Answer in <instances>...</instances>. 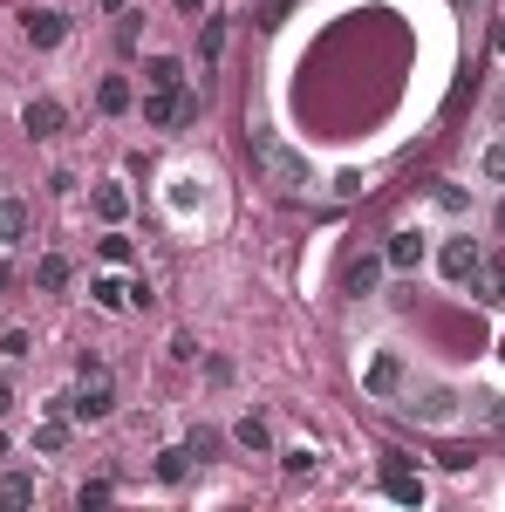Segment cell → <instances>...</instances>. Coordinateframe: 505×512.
Masks as SVG:
<instances>
[{
  "label": "cell",
  "instance_id": "6da1fadb",
  "mask_svg": "<svg viewBox=\"0 0 505 512\" xmlns=\"http://www.w3.org/2000/svg\"><path fill=\"white\" fill-rule=\"evenodd\" d=\"M246 144H253V158L267 164V171L280 178V185H287V192H314V164L301 158V151H287V144L273 137L267 123H253V130H246Z\"/></svg>",
  "mask_w": 505,
  "mask_h": 512
},
{
  "label": "cell",
  "instance_id": "7a4b0ae2",
  "mask_svg": "<svg viewBox=\"0 0 505 512\" xmlns=\"http://www.w3.org/2000/svg\"><path fill=\"white\" fill-rule=\"evenodd\" d=\"M478 260H485V246H478L471 233H451L444 246H437V267H444V280H458V287L478 274Z\"/></svg>",
  "mask_w": 505,
  "mask_h": 512
},
{
  "label": "cell",
  "instance_id": "3957f363",
  "mask_svg": "<svg viewBox=\"0 0 505 512\" xmlns=\"http://www.w3.org/2000/svg\"><path fill=\"white\" fill-rule=\"evenodd\" d=\"M21 35L35 41V48H62L69 14H62V7H21Z\"/></svg>",
  "mask_w": 505,
  "mask_h": 512
},
{
  "label": "cell",
  "instance_id": "277c9868",
  "mask_svg": "<svg viewBox=\"0 0 505 512\" xmlns=\"http://www.w3.org/2000/svg\"><path fill=\"white\" fill-rule=\"evenodd\" d=\"M383 492L396 499V506H424V478L403 465V451H389V458H383Z\"/></svg>",
  "mask_w": 505,
  "mask_h": 512
},
{
  "label": "cell",
  "instance_id": "5b68a950",
  "mask_svg": "<svg viewBox=\"0 0 505 512\" xmlns=\"http://www.w3.org/2000/svg\"><path fill=\"white\" fill-rule=\"evenodd\" d=\"M383 274H389V260H383V253H355L342 280H349V294H355V301H369V294L383 287Z\"/></svg>",
  "mask_w": 505,
  "mask_h": 512
},
{
  "label": "cell",
  "instance_id": "8992f818",
  "mask_svg": "<svg viewBox=\"0 0 505 512\" xmlns=\"http://www.w3.org/2000/svg\"><path fill=\"white\" fill-rule=\"evenodd\" d=\"M383 260L396 267V274H417V267H424V233H410V226H403V233H389Z\"/></svg>",
  "mask_w": 505,
  "mask_h": 512
},
{
  "label": "cell",
  "instance_id": "52a82bcc",
  "mask_svg": "<svg viewBox=\"0 0 505 512\" xmlns=\"http://www.w3.org/2000/svg\"><path fill=\"white\" fill-rule=\"evenodd\" d=\"M144 89H164V96H185V62L178 55H157L144 69Z\"/></svg>",
  "mask_w": 505,
  "mask_h": 512
},
{
  "label": "cell",
  "instance_id": "ba28073f",
  "mask_svg": "<svg viewBox=\"0 0 505 512\" xmlns=\"http://www.w3.org/2000/svg\"><path fill=\"white\" fill-rule=\"evenodd\" d=\"M21 123H28V137H55V130H62V103H55V96H35V103L21 110Z\"/></svg>",
  "mask_w": 505,
  "mask_h": 512
},
{
  "label": "cell",
  "instance_id": "9c48e42d",
  "mask_svg": "<svg viewBox=\"0 0 505 512\" xmlns=\"http://www.w3.org/2000/svg\"><path fill=\"white\" fill-rule=\"evenodd\" d=\"M471 287H478V301H485V308H505V260H478Z\"/></svg>",
  "mask_w": 505,
  "mask_h": 512
},
{
  "label": "cell",
  "instance_id": "30bf717a",
  "mask_svg": "<svg viewBox=\"0 0 505 512\" xmlns=\"http://www.w3.org/2000/svg\"><path fill=\"white\" fill-rule=\"evenodd\" d=\"M35 506V472H0V512Z\"/></svg>",
  "mask_w": 505,
  "mask_h": 512
},
{
  "label": "cell",
  "instance_id": "8fae6325",
  "mask_svg": "<svg viewBox=\"0 0 505 512\" xmlns=\"http://www.w3.org/2000/svg\"><path fill=\"white\" fill-rule=\"evenodd\" d=\"M451 410H458V396H451V390H424V396H410V417H417V424H444Z\"/></svg>",
  "mask_w": 505,
  "mask_h": 512
},
{
  "label": "cell",
  "instance_id": "7c38bea8",
  "mask_svg": "<svg viewBox=\"0 0 505 512\" xmlns=\"http://www.w3.org/2000/svg\"><path fill=\"white\" fill-rule=\"evenodd\" d=\"M362 383H369V396H396V390H403V362H396V355H376Z\"/></svg>",
  "mask_w": 505,
  "mask_h": 512
},
{
  "label": "cell",
  "instance_id": "4fadbf2b",
  "mask_svg": "<svg viewBox=\"0 0 505 512\" xmlns=\"http://www.w3.org/2000/svg\"><path fill=\"white\" fill-rule=\"evenodd\" d=\"M76 417H89V424H103V417H110V383H103V369H96V376H89V390L76 396Z\"/></svg>",
  "mask_w": 505,
  "mask_h": 512
},
{
  "label": "cell",
  "instance_id": "5bb4252c",
  "mask_svg": "<svg viewBox=\"0 0 505 512\" xmlns=\"http://www.w3.org/2000/svg\"><path fill=\"white\" fill-rule=\"evenodd\" d=\"M21 239H28V205L0 198V246H21Z\"/></svg>",
  "mask_w": 505,
  "mask_h": 512
},
{
  "label": "cell",
  "instance_id": "9a60e30c",
  "mask_svg": "<svg viewBox=\"0 0 505 512\" xmlns=\"http://www.w3.org/2000/svg\"><path fill=\"white\" fill-rule=\"evenodd\" d=\"M233 444H239V451H253V458H260V451H273L267 417H239V424H233Z\"/></svg>",
  "mask_w": 505,
  "mask_h": 512
},
{
  "label": "cell",
  "instance_id": "2e32d148",
  "mask_svg": "<svg viewBox=\"0 0 505 512\" xmlns=\"http://www.w3.org/2000/svg\"><path fill=\"white\" fill-rule=\"evenodd\" d=\"M89 205H96V219H110V226H117L123 212H130V192H123V185H96Z\"/></svg>",
  "mask_w": 505,
  "mask_h": 512
},
{
  "label": "cell",
  "instance_id": "e0dca14e",
  "mask_svg": "<svg viewBox=\"0 0 505 512\" xmlns=\"http://www.w3.org/2000/svg\"><path fill=\"white\" fill-rule=\"evenodd\" d=\"M96 103H103L110 117H123V110H130V82H123V76H103V82H96Z\"/></svg>",
  "mask_w": 505,
  "mask_h": 512
},
{
  "label": "cell",
  "instance_id": "ac0fdd59",
  "mask_svg": "<svg viewBox=\"0 0 505 512\" xmlns=\"http://www.w3.org/2000/svg\"><path fill=\"white\" fill-rule=\"evenodd\" d=\"M35 287H48V294L69 287V260H62V253H41V260H35Z\"/></svg>",
  "mask_w": 505,
  "mask_h": 512
},
{
  "label": "cell",
  "instance_id": "d6986e66",
  "mask_svg": "<svg viewBox=\"0 0 505 512\" xmlns=\"http://www.w3.org/2000/svg\"><path fill=\"white\" fill-rule=\"evenodd\" d=\"M89 301H96V308H110V315H117V308H130L123 280H89Z\"/></svg>",
  "mask_w": 505,
  "mask_h": 512
},
{
  "label": "cell",
  "instance_id": "ffe728a7",
  "mask_svg": "<svg viewBox=\"0 0 505 512\" xmlns=\"http://www.w3.org/2000/svg\"><path fill=\"white\" fill-rule=\"evenodd\" d=\"M185 472H192V451H185V444L157 458V478H164V485H185Z\"/></svg>",
  "mask_w": 505,
  "mask_h": 512
},
{
  "label": "cell",
  "instance_id": "44dd1931",
  "mask_svg": "<svg viewBox=\"0 0 505 512\" xmlns=\"http://www.w3.org/2000/svg\"><path fill=\"white\" fill-rule=\"evenodd\" d=\"M478 171H485L492 185H505V137H499V144H485V158H478Z\"/></svg>",
  "mask_w": 505,
  "mask_h": 512
},
{
  "label": "cell",
  "instance_id": "7402d4cb",
  "mask_svg": "<svg viewBox=\"0 0 505 512\" xmlns=\"http://www.w3.org/2000/svg\"><path fill=\"white\" fill-rule=\"evenodd\" d=\"M96 253H103L110 267H123V260H130V239H123V233H103V239H96Z\"/></svg>",
  "mask_w": 505,
  "mask_h": 512
},
{
  "label": "cell",
  "instance_id": "603a6c76",
  "mask_svg": "<svg viewBox=\"0 0 505 512\" xmlns=\"http://www.w3.org/2000/svg\"><path fill=\"white\" fill-rule=\"evenodd\" d=\"M0 355L21 362V355H28V328H7V335H0Z\"/></svg>",
  "mask_w": 505,
  "mask_h": 512
},
{
  "label": "cell",
  "instance_id": "cb8c5ba5",
  "mask_svg": "<svg viewBox=\"0 0 505 512\" xmlns=\"http://www.w3.org/2000/svg\"><path fill=\"white\" fill-rule=\"evenodd\" d=\"M280 472H287V478H301V472H314V451H280Z\"/></svg>",
  "mask_w": 505,
  "mask_h": 512
},
{
  "label": "cell",
  "instance_id": "d4e9b609",
  "mask_svg": "<svg viewBox=\"0 0 505 512\" xmlns=\"http://www.w3.org/2000/svg\"><path fill=\"white\" fill-rule=\"evenodd\" d=\"M219 48H226V21H205V62H219Z\"/></svg>",
  "mask_w": 505,
  "mask_h": 512
},
{
  "label": "cell",
  "instance_id": "484cf974",
  "mask_svg": "<svg viewBox=\"0 0 505 512\" xmlns=\"http://www.w3.org/2000/svg\"><path fill=\"white\" fill-rule=\"evenodd\" d=\"M103 499H110V485H103V478H89V485L76 492V506H82V512H89V506H103Z\"/></svg>",
  "mask_w": 505,
  "mask_h": 512
},
{
  "label": "cell",
  "instance_id": "4316f807",
  "mask_svg": "<svg viewBox=\"0 0 505 512\" xmlns=\"http://www.w3.org/2000/svg\"><path fill=\"white\" fill-rule=\"evenodd\" d=\"M137 21H144V14H123V28H117V48H123V55H130V48H137V35H144V28H137Z\"/></svg>",
  "mask_w": 505,
  "mask_h": 512
},
{
  "label": "cell",
  "instance_id": "83f0119b",
  "mask_svg": "<svg viewBox=\"0 0 505 512\" xmlns=\"http://www.w3.org/2000/svg\"><path fill=\"white\" fill-rule=\"evenodd\" d=\"M62 437H69L62 424H41V431H35V451H62Z\"/></svg>",
  "mask_w": 505,
  "mask_h": 512
},
{
  "label": "cell",
  "instance_id": "f1b7e54d",
  "mask_svg": "<svg viewBox=\"0 0 505 512\" xmlns=\"http://www.w3.org/2000/svg\"><path fill=\"white\" fill-rule=\"evenodd\" d=\"M185 451H192V458H212V451H219V437H212V431H192V444H185Z\"/></svg>",
  "mask_w": 505,
  "mask_h": 512
},
{
  "label": "cell",
  "instance_id": "f546056e",
  "mask_svg": "<svg viewBox=\"0 0 505 512\" xmlns=\"http://www.w3.org/2000/svg\"><path fill=\"white\" fill-rule=\"evenodd\" d=\"M7 410H14V383L0 376V417H7Z\"/></svg>",
  "mask_w": 505,
  "mask_h": 512
},
{
  "label": "cell",
  "instance_id": "4dcf8cb0",
  "mask_svg": "<svg viewBox=\"0 0 505 512\" xmlns=\"http://www.w3.org/2000/svg\"><path fill=\"white\" fill-rule=\"evenodd\" d=\"M492 117H499V123H505V89H499V96H492Z\"/></svg>",
  "mask_w": 505,
  "mask_h": 512
},
{
  "label": "cell",
  "instance_id": "1f68e13d",
  "mask_svg": "<svg viewBox=\"0 0 505 512\" xmlns=\"http://www.w3.org/2000/svg\"><path fill=\"white\" fill-rule=\"evenodd\" d=\"M492 424H499V431H505V403H492Z\"/></svg>",
  "mask_w": 505,
  "mask_h": 512
},
{
  "label": "cell",
  "instance_id": "d6a6232c",
  "mask_svg": "<svg viewBox=\"0 0 505 512\" xmlns=\"http://www.w3.org/2000/svg\"><path fill=\"white\" fill-rule=\"evenodd\" d=\"M178 7H185V14H198V7H205V0H178Z\"/></svg>",
  "mask_w": 505,
  "mask_h": 512
},
{
  "label": "cell",
  "instance_id": "836d02e7",
  "mask_svg": "<svg viewBox=\"0 0 505 512\" xmlns=\"http://www.w3.org/2000/svg\"><path fill=\"white\" fill-rule=\"evenodd\" d=\"M499 55H505V28H499Z\"/></svg>",
  "mask_w": 505,
  "mask_h": 512
},
{
  "label": "cell",
  "instance_id": "e575fe53",
  "mask_svg": "<svg viewBox=\"0 0 505 512\" xmlns=\"http://www.w3.org/2000/svg\"><path fill=\"white\" fill-rule=\"evenodd\" d=\"M0 287H7V267H0Z\"/></svg>",
  "mask_w": 505,
  "mask_h": 512
},
{
  "label": "cell",
  "instance_id": "d590c367",
  "mask_svg": "<svg viewBox=\"0 0 505 512\" xmlns=\"http://www.w3.org/2000/svg\"><path fill=\"white\" fill-rule=\"evenodd\" d=\"M499 226H505V205H499Z\"/></svg>",
  "mask_w": 505,
  "mask_h": 512
}]
</instances>
